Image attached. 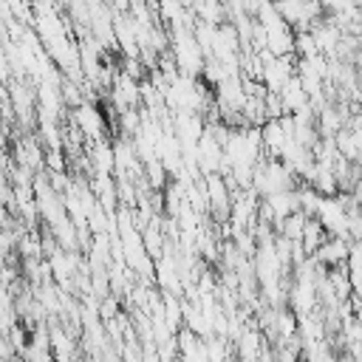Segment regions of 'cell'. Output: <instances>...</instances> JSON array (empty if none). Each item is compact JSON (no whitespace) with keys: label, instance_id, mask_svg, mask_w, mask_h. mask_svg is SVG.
<instances>
[{"label":"cell","instance_id":"1","mask_svg":"<svg viewBox=\"0 0 362 362\" xmlns=\"http://www.w3.org/2000/svg\"><path fill=\"white\" fill-rule=\"evenodd\" d=\"M71 119L74 124L79 127V133L93 144V141H102L105 139V130H107V122H105V113L99 110V105H79L76 110H71Z\"/></svg>","mask_w":362,"mask_h":362},{"label":"cell","instance_id":"2","mask_svg":"<svg viewBox=\"0 0 362 362\" xmlns=\"http://www.w3.org/2000/svg\"><path fill=\"white\" fill-rule=\"evenodd\" d=\"M297 317H311L317 314L322 305H320V297H317V283L311 280H294V286L288 288V303H286Z\"/></svg>","mask_w":362,"mask_h":362},{"label":"cell","instance_id":"3","mask_svg":"<svg viewBox=\"0 0 362 362\" xmlns=\"http://www.w3.org/2000/svg\"><path fill=\"white\" fill-rule=\"evenodd\" d=\"M297 54L291 57H274L266 68H263V85L269 88V93H280L291 76H297Z\"/></svg>","mask_w":362,"mask_h":362},{"label":"cell","instance_id":"4","mask_svg":"<svg viewBox=\"0 0 362 362\" xmlns=\"http://www.w3.org/2000/svg\"><path fill=\"white\" fill-rule=\"evenodd\" d=\"M348 255H351V243L342 238H328L322 243V249L314 255L325 269H337V266H348Z\"/></svg>","mask_w":362,"mask_h":362},{"label":"cell","instance_id":"5","mask_svg":"<svg viewBox=\"0 0 362 362\" xmlns=\"http://www.w3.org/2000/svg\"><path fill=\"white\" fill-rule=\"evenodd\" d=\"M280 99H283L286 116H294V113H300L303 107H308V105H311V99H308V93H305V88H303L300 76H291V79H288V85L280 90Z\"/></svg>","mask_w":362,"mask_h":362},{"label":"cell","instance_id":"6","mask_svg":"<svg viewBox=\"0 0 362 362\" xmlns=\"http://www.w3.org/2000/svg\"><path fill=\"white\" fill-rule=\"evenodd\" d=\"M328 238H331V235L325 232V226H322L317 218H308L305 232H303V238H300V246H303V252H305L308 257H314V255L322 249V243H325Z\"/></svg>","mask_w":362,"mask_h":362},{"label":"cell","instance_id":"7","mask_svg":"<svg viewBox=\"0 0 362 362\" xmlns=\"http://www.w3.org/2000/svg\"><path fill=\"white\" fill-rule=\"evenodd\" d=\"M305 223H308V215H305V212H294V215H288L286 221H280V223L274 226V232L283 235V238H288V240H297V243H300V238H303V232H305Z\"/></svg>","mask_w":362,"mask_h":362},{"label":"cell","instance_id":"8","mask_svg":"<svg viewBox=\"0 0 362 362\" xmlns=\"http://www.w3.org/2000/svg\"><path fill=\"white\" fill-rule=\"evenodd\" d=\"M297 195H300V212H305L308 218H317L325 198H322L314 187H308V184H300V187H297Z\"/></svg>","mask_w":362,"mask_h":362},{"label":"cell","instance_id":"9","mask_svg":"<svg viewBox=\"0 0 362 362\" xmlns=\"http://www.w3.org/2000/svg\"><path fill=\"white\" fill-rule=\"evenodd\" d=\"M119 314H122V311H119V297H116V294L105 297L102 305H99V320H102V322H110V320H116Z\"/></svg>","mask_w":362,"mask_h":362},{"label":"cell","instance_id":"10","mask_svg":"<svg viewBox=\"0 0 362 362\" xmlns=\"http://www.w3.org/2000/svg\"><path fill=\"white\" fill-rule=\"evenodd\" d=\"M348 269H351V272H362V240H351Z\"/></svg>","mask_w":362,"mask_h":362}]
</instances>
